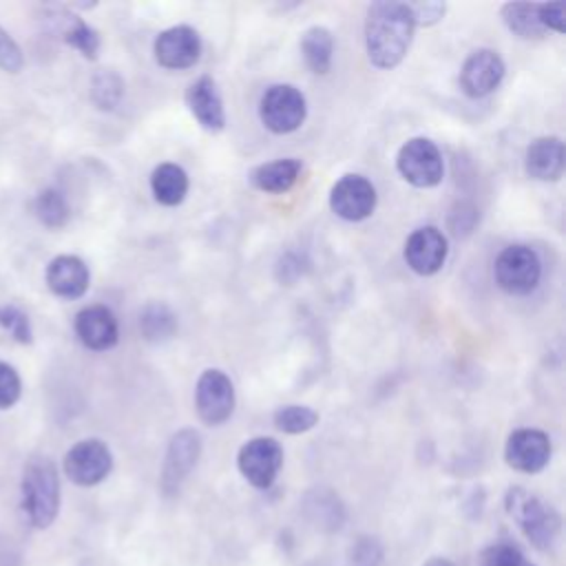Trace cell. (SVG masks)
<instances>
[{
    "label": "cell",
    "instance_id": "52a82bcc",
    "mask_svg": "<svg viewBox=\"0 0 566 566\" xmlns=\"http://www.w3.org/2000/svg\"><path fill=\"white\" fill-rule=\"evenodd\" d=\"M62 469L73 484L95 486L108 478L113 469V453L104 440L84 438L66 451Z\"/></svg>",
    "mask_w": 566,
    "mask_h": 566
},
{
    "label": "cell",
    "instance_id": "cb8c5ba5",
    "mask_svg": "<svg viewBox=\"0 0 566 566\" xmlns=\"http://www.w3.org/2000/svg\"><path fill=\"white\" fill-rule=\"evenodd\" d=\"M301 53L307 69L316 75H325L332 69L334 35L325 27H310L301 35Z\"/></svg>",
    "mask_w": 566,
    "mask_h": 566
},
{
    "label": "cell",
    "instance_id": "d590c367",
    "mask_svg": "<svg viewBox=\"0 0 566 566\" xmlns=\"http://www.w3.org/2000/svg\"><path fill=\"white\" fill-rule=\"evenodd\" d=\"M564 2H544L539 4V20L544 24L546 31H555V33H564L566 24H564Z\"/></svg>",
    "mask_w": 566,
    "mask_h": 566
},
{
    "label": "cell",
    "instance_id": "7402d4cb",
    "mask_svg": "<svg viewBox=\"0 0 566 566\" xmlns=\"http://www.w3.org/2000/svg\"><path fill=\"white\" fill-rule=\"evenodd\" d=\"M504 27L522 38V40H537L546 33L539 20V4L537 2H506L500 9Z\"/></svg>",
    "mask_w": 566,
    "mask_h": 566
},
{
    "label": "cell",
    "instance_id": "836d02e7",
    "mask_svg": "<svg viewBox=\"0 0 566 566\" xmlns=\"http://www.w3.org/2000/svg\"><path fill=\"white\" fill-rule=\"evenodd\" d=\"M24 66V53L20 44L0 27V69L4 73H20Z\"/></svg>",
    "mask_w": 566,
    "mask_h": 566
},
{
    "label": "cell",
    "instance_id": "e0dca14e",
    "mask_svg": "<svg viewBox=\"0 0 566 566\" xmlns=\"http://www.w3.org/2000/svg\"><path fill=\"white\" fill-rule=\"evenodd\" d=\"M46 287L64 301L82 298L91 285L88 265L75 254H57L49 261L44 272Z\"/></svg>",
    "mask_w": 566,
    "mask_h": 566
},
{
    "label": "cell",
    "instance_id": "f546056e",
    "mask_svg": "<svg viewBox=\"0 0 566 566\" xmlns=\"http://www.w3.org/2000/svg\"><path fill=\"white\" fill-rule=\"evenodd\" d=\"M478 566H535L524 553L511 542H495L480 551Z\"/></svg>",
    "mask_w": 566,
    "mask_h": 566
},
{
    "label": "cell",
    "instance_id": "5bb4252c",
    "mask_svg": "<svg viewBox=\"0 0 566 566\" xmlns=\"http://www.w3.org/2000/svg\"><path fill=\"white\" fill-rule=\"evenodd\" d=\"M551 438L542 429H515L504 444V460L520 473H539L551 462Z\"/></svg>",
    "mask_w": 566,
    "mask_h": 566
},
{
    "label": "cell",
    "instance_id": "5b68a950",
    "mask_svg": "<svg viewBox=\"0 0 566 566\" xmlns=\"http://www.w3.org/2000/svg\"><path fill=\"white\" fill-rule=\"evenodd\" d=\"M307 115L305 95L292 84H272L259 99L261 124L274 135H287L303 126Z\"/></svg>",
    "mask_w": 566,
    "mask_h": 566
},
{
    "label": "cell",
    "instance_id": "ac0fdd59",
    "mask_svg": "<svg viewBox=\"0 0 566 566\" xmlns=\"http://www.w3.org/2000/svg\"><path fill=\"white\" fill-rule=\"evenodd\" d=\"M186 104L201 128L219 133L226 126V108L214 77L201 75L186 91Z\"/></svg>",
    "mask_w": 566,
    "mask_h": 566
},
{
    "label": "cell",
    "instance_id": "4dcf8cb0",
    "mask_svg": "<svg viewBox=\"0 0 566 566\" xmlns=\"http://www.w3.org/2000/svg\"><path fill=\"white\" fill-rule=\"evenodd\" d=\"M385 551L376 537L360 535L347 551V566H382Z\"/></svg>",
    "mask_w": 566,
    "mask_h": 566
},
{
    "label": "cell",
    "instance_id": "8992f818",
    "mask_svg": "<svg viewBox=\"0 0 566 566\" xmlns=\"http://www.w3.org/2000/svg\"><path fill=\"white\" fill-rule=\"evenodd\" d=\"M396 170L416 188H433L444 177V161L438 146L427 137L407 139L396 155Z\"/></svg>",
    "mask_w": 566,
    "mask_h": 566
},
{
    "label": "cell",
    "instance_id": "ffe728a7",
    "mask_svg": "<svg viewBox=\"0 0 566 566\" xmlns=\"http://www.w3.org/2000/svg\"><path fill=\"white\" fill-rule=\"evenodd\" d=\"M301 170H303V164L298 159L283 157V159H274V161L254 166L248 172V181L261 192L283 195L298 181Z\"/></svg>",
    "mask_w": 566,
    "mask_h": 566
},
{
    "label": "cell",
    "instance_id": "9c48e42d",
    "mask_svg": "<svg viewBox=\"0 0 566 566\" xmlns=\"http://www.w3.org/2000/svg\"><path fill=\"white\" fill-rule=\"evenodd\" d=\"M283 467V447L268 436L252 438L241 444L237 453L239 473L254 489H270Z\"/></svg>",
    "mask_w": 566,
    "mask_h": 566
},
{
    "label": "cell",
    "instance_id": "3957f363",
    "mask_svg": "<svg viewBox=\"0 0 566 566\" xmlns=\"http://www.w3.org/2000/svg\"><path fill=\"white\" fill-rule=\"evenodd\" d=\"M504 506H506V513L524 533V537L535 548L548 551L557 542L562 531V517L539 495L522 486H511L504 495Z\"/></svg>",
    "mask_w": 566,
    "mask_h": 566
},
{
    "label": "cell",
    "instance_id": "7c38bea8",
    "mask_svg": "<svg viewBox=\"0 0 566 566\" xmlns=\"http://www.w3.org/2000/svg\"><path fill=\"white\" fill-rule=\"evenodd\" d=\"M153 53L159 66L168 71H184L199 62L201 55V38L197 29L188 24H177L164 29L153 44Z\"/></svg>",
    "mask_w": 566,
    "mask_h": 566
},
{
    "label": "cell",
    "instance_id": "603a6c76",
    "mask_svg": "<svg viewBox=\"0 0 566 566\" xmlns=\"http://www.w3.org/2000/svg\"><path fill=\"white\" fill-rule=\"evenodd\" d=\"M57 11H60L57 22L62 24V29H60L62 40L69 46H73L75 51H80L86 60H95L99 53V46H102L99 33L88 22H84L80 15L69 13L64 9H57Z\"/></svg>",
    "mask_w": 566,
    "mask_h": 566
},
{
    "label": "cell",
    "instance_id": "f1b7e54d",
    "mask_svg": "<svg viewBox=\"0 0 566 566\" xmlns=\"http://www.w3.org/2000/svg\"><path fill=\"white\" fill-rule=\"evenodd\" d=\"M272 420H274V427L279 431L296 436V433H305L312 427H316L318 413L312 407H305V405H283L274 411Z\"/></svg>",
    "mask_w": 566,
    "mask_h": 566
},
{
    "label": "cell",
    "instance_id": "4316f807",
    "mask_svg": "<svg viewBox=\"0 0 566 566\" xmlns=\"http://www.w3.org/2000/svg\"><path fill=\"white\" fill-rule=\"evenodd\" d=\"M33 214L35 219L46 226V228H62L69 223L71 219V208L69 201L64 199V195L55 188H44L42 192L35 195L33 199Z\"/></svg>",
    "mask_w": 566,
    "mask_h": 566
},
{
    "label": "cell",
    "instance_id": "6da1fadb",
    "mask_svg": "<svg viewBox=\"0 0 566 566\" xmlns=\"http://www.w3.org/2000/svg\"><path fill=\"white\" fill-rule=\"evenodd\" d=\"M413 15L409 2H371L365 15V49L376 69L398 66L413 40Z\"/></svg>",
    "mask_w": 566,
    "mask_h": 566
},
{
    "label": "cell",
    "instance_id": "83f0119b",
    "mask_svg": "<svg viewBox=\"0 0 566 566\" xmlns=\"http://www.w3.org/2000/svg\"><path fill=\"white\" fill-rule=\"evenodd\" d=\"M124 97V80L113 69H102L91 77V102L99 111H113Z\"/></svg>",
    "mask_w": 566,
    "mask_h": 566
},
{
    "label": "cell",
    "instance_id": "d6a6232c",
    "mask_svg": "<svg viewBox=\"0 0 566 566\" xmlns=\"http://www.w3.org/2000/svg\"><path fill=\"white\" fill-rule=\"evenodd\" d=\"M22 396V380L13 365L0 360V409H11Z\"/></svg>",
    "mask_w": 566,
    "mask_h": 566
},
{
    "label": "cell",
    "instance_id": "d6986e66",
    "mask_svg": "<svg viewBox=\"0 0 566 566\" xmlns=\"http://www.w3.org/2000/svg\"><path fill=\"white\" fill-rule=\"evenodd\" d=\"M564 142L557 135H544L528 144L524 170L535 181H557L564 175Z\"/></svg>",
    "mask_w": 566,
    "mask_h": 566
},
{
    "label": "cell",
    "instance_id": "8fae6325",
    "mask_svg": "<svg viewBox=\"0 0 566 566\" xmlns=\"http://www.w3.org/2000/svg\"><path fill=\"white\" fill-rule=\"evenodd\" d=\"M201 455V436L195 429H179L166 449L161 464V491L175 495Z\"/></svg>",
    "mask_w": 566,
    "mask_h": 566
},
{
    "label": "cell",
    "instance_id": "8d00e7d4",
    "mask_svg": "<svg viewBox=\"0 0 566 566\" xmlns=\"http://www.w3.org/2000/svg\"><path fill=\"white\" fill-rule=\"evenodd\" d=\"M422 566H455V564L451 559H447V557H431Z\"/></svg>",
    "mask_w": 566,
    "mask_h": 566
},
{
    "label": "cell",
    "instance_id": "ba28073f",
    "mask_svg": "<svg viewBox=\"0 0 566 566\" xmlns=\"http://www.w3.org/2000/svg\"><path fill=\"white\" fill-rule=\"evenodd\" d=\"M195 409L203 424H223L234 411V385L221 369H203L195 385Z\"/></svg>",
    "mask_w": 566,
    "mask_h": 566
},
{
    "label": "cell",
    "instance_id": "7a4b0ae2",
    "mask_svg": "<svg viewBox=\"0 0 566 566\" xmlns=\"http://www.w3.org/2000/svg\"><path fill=\"white\" fill-rule=\"evenodd\" d=\"M60 473L49 455H31L22 469L20 504L33 528H49L60 513Z\"/></svg>",
    "mask_w": 566,
    "mask_h": 566
},
{
    "label": "cell",
    "instance_id": "2e32d148",
    "mask_svg": "<svg viewBox=\"0 0 566 566\" xmlns=\"http://www.w3.org/2000/svg\"><path fill=\"white\" fill-rule=\"evenodd\" d=\"M75 336L86 349L106 352L119 340V325L106 305H86L75 314Z\"/></svg>",
    "mask_w": 566,
    "mask_h": 566
},
{
    "label": "cell",
    "instance_id": "4fadbf2b",
    "mask_svg": "<svg viewBox=\"0 0 566 566\" xmlns=\"http://www.w3.org/2000/svg\"><path fill=\"white\" fill-rule=\"evenodd\" d=\"M504 73H506V66L497 51L478 49L464 60L458 80H460V88L467 97L480 99V97H486L489 93H493L502 84Z\"/></svg>",
    "mask_w": 566,
    "mask_h": 566
},
{
    "label": "cell",
    "instance_id": "1f68e13d",
    "mask_svg": "<svg viewBox=\"0 0 566 566\" xmlns=\"http://www.w3.org/2000/svg\"><path fill=\"white\" fill-rule=\"evenodd\" d=\"M0 325L22 345L33 343V327L27 312H22L18 305H2L0 307Z\"/></svg>",
    "mask_w": 566,
    "mask_h": 566
},
{
    "label": "cell",
    "instance_id": "44dd1931",
    "mask_svg": "<svg viewBox=\"0 0 566 566\" xmlns=\"http://www.w3.org/2000/svg\"><path fill=\"white\" fill-rule=\"evenodd\" d=\"M190 181L186 170L179 164H159L150 175V190L157 203L161 206H179L188 195Z\"/></svg>",
    "mask_w": 566,
    "mask_h": 566
},
{
    "label": "cell",
    "instance_id": "30bf717a",
    "mask_svg": "<svg viewBox=\"0 0 566 566\" xmlns=\"http://www.w3.org/2000/svg\"><path fill=\"white\" fill-rule=\"evenodd\" d=\"M376 188L374 184L356 172L343 175L329 190V208L336 217L345 221H365L376 210Z\"/></svg>",
    "mask_w": 566,
    "mask_h": 566
},
{
    "label": "cell",
    "instance_id": "d4e9b609",
    "mask_svg": "<svg viewBox=\"0 0 566 566\" xmlns=\"http://www.w3.org/2000/svg\"><path fill=\"white\" fill-rule=\"evenodd\" d=\"M305 515L323 531H338L345 522V509L340 500L325 489H316L305 497Z\"/></svg>",
    "mask_w": 566,
    "mask_h": 566
},
{
    "label": "cell",
    "instance_id": "e575fe53",
    "mask_svg": "<svg viewBox=\"0 0 566 566\" xmlns=\"http://www.w3.org/2000/svg\"><path fill=\"white\" fill-rule=\"evenodd\" d=\"M409 9L416 27H431L444 18L447 4L444 2H409Z\"/></svg>",
    "mask_w": 566,
    "mask_h": 566
},
{
    "label": "cell",
    "instance_id": "9a60e30c",
    "mask_svg": "<svg viewBox=\"0 0 566 566\" xmlns=\"http://www.w3.org/2000/svg\"><path fill=\"white\" fill-rule=\"evenodd\" d=\"M402 254H405L407 265L416 274L431 276L442 270L447 254H449V243L440 228L422 226L407 237Z\"/></svg>",
    "mask_w": 566,
    "mask_h": 566
},
{
    "label": "cell",
    "instance_id": "484cf974",
    "mask_svg": "<svg viewBox=\"0 0 566 566\" xmlns=\"http://www.w3.org/2000/svg\"><path fill=\"white\" fill-rule=\"evenodd\" d=\"M139 329H142L144 340H148V343H166L179 329L177 314L166 303L153 301L139 314Z\"/></svg>",
    "mask_w": 566,
    "mask_h": 566
},
{
    "label": "cell",
    "instance_id": "277c9868",
    "mask_svg": "<svg viewBox=\"0 0 566 566\" xmlns=\"http://www.w3.org/2000/svg\"><path fill=\"white\" fill-rule=\"evenodd\" d=\"M493 276L502 292L511 296H526L539 285L542 261L531 245L513 243L497 254Z\"/></svg>",
    "mask_w": 566,
    "mask_h": 566
}]
</instances>
